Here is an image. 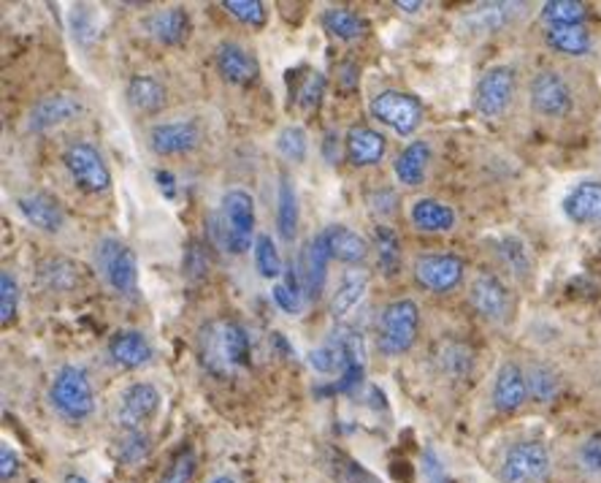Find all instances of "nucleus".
<instances>
[{"mask_svg": "<svg viewBox=\"0 0 601 483\" xmlns=\"http://www.w3.org/2000/svg\"><path fill=\"white\" fill-rule=\"evenodd\" d=\"M298 193L287 177L280 180V193H277V231H280L282 242H293L298 234Z\"/></svg>", "mask_w": 601, "mask_h": 483, "instance_id": "30", "label": "nucleus"}, {"mask_svg": "<svg viewBox=\"0 0 601 483\" xmlns=\"http://www.w3.org/2000/svg\"><path fill=\"white\" fill-rule=\"evenodd\" d=\"M347 158L353 166H375L385 158V136L369 125H355L347 131Z\"/></svg>", "mask_w": 601, "mask_h": 483, "instance_id": "23", "label": "nucleus"}, {"mask_svg": "<svg viewBox=\"0 0 601 483\" xmlns=\"http://www.w3.org/2000/svg\"><path fill=\"white\" fill-rule=\"evenodd\" d=\"M322 93H326V76H322L320 71H311V74L304 80V85L298 87V98H296L298 107L306 109V112H311V109L320 107Z\"/></svg>", "mask_w": 601, "mask_h": 483, "instance_id": "46", "label": "nucleus"}, {"mask_svg": "<svg viewBox=\"0 0 601 483\" xmlns=\"http://www.w3.org/2000/svg\"><path fill=\"white\" fill-rule=\"evenodd\" d=\"M16 304H20V286H16V277L3 269L0 271V324L9 326L14 321Z\"/></svg>", "mask_w": 601, "mask_h": 483, "instance_id": "42", "label": "nucleus"}, {"mask_svg": "<svg viewBox=\"0 0 601 483\" xmlns=\"http://www.w3.org/2000/svg\"><path fill=\"white\" fill-rule=\"evenodd\" d=\"M49 402L65 421L79 424V421L90 419L93 410H96V394H93V383L87 372L74 364L60 366L52 386H49Z\"/></svg>", "mask_w": 601, "mask_h": 483, "instance_id": "3", "label": "nucleus"}, {"mask_svg": "<svg viewBox=\"0 0 601 483\" xmlns=\"http://www.w3.org/2000/svg\"><path fill=\"white\" fill-rule=\"evenodd\" d=\"M155 182H158L160 193H163L165 198H171V202H174V198H176V180H174V174H171V171H155Z\"/></svg>", "mask_w": 601, "mask_h": 483, "instance_id": "53", "label": "nucleus"}, {"mask_svg": "<svg viewBox=\"0 0 601 483\" xmlns=\"http://www.w3.org/2000/svg\"><path fill=\"white\" fill-rule=\"evenodd\" d=\"M469 302L477 310V315L491 324H504L510 318L512 297L504 282L491 271H480L469 286Z\"/></svg>", "mask_w": 601, "mask_h": 483, "instance_id": "13", "label": "nucleus"}, {"mask_svg": "<svg viewBox=\"0 0 601 483\" xmlns=\"http://www.w3.org/2000/svg\"><path fill=\"white\" fill-rule=\"evenodd\" d=\"M396 204H398V198H396V193L391 191V188H382V191L369 193L371 213H377V215H380V218H385V215L396 213Z\"/></svg>", "mask_w": 601, "mask_h": 483, "instance_id": "50", "label": "nucleus"}, {"mask_svg": "<svg viewBox=\"0 0 601 483\" xmlns=\"http://www.w3.org/2000/svg\"><path fill=\"white\" fill-rule=\"evenodd\" d=\"M222 9L228 11L231 16H236L238 22L253 27H263L266 25V5L260 0H225Z\"/></svg>", "mask_w": 601, "mask_h": 483, "instance_id": "43", "label": "nucleus"}, {"mask_svg": "<svg viewBox=\"0 0 601 483\" xmlns=\"http://www.w3.org/2000/svg\"><path fill=\"white\" fill-rule=\"evenodd\" d=\"M420 331V307L412 299H396L380 315L377 346L385 357H401L409 351Z\"/></svg>", "mask_w": 601, "mask_h": 483, "instance_id": "4", "label": "nucleus"}, {"mask_svg": "<svg viewBox=\"0 0 601 483\" xmlns=\"http://www.w3.org/2000/svg\"><path fill=\"white\" fill-rule=\"evenodd\" d=\"M217 69H220L222 80L231 82V85H253L260 74V65L255 60L253 52L242 47L236 41H222L217 47Z\"/></svg>", "mask_w": 601, "mask_h": 483, "instance_id": "17", "label": "nucleus"}, {"mask_svg": "<svg viewBox=\"0 0 601 483\" xmlns=\"http://www.w3.org/2000/svg\"><path fill=\"white\" fill-rule=\"evenodd\" d=\"M63 166L69 169L71 180L85 193H103L111 188L109 166L103 164V158H100V153L93 144L76 142L65 147Z\"/></svg>", "mask_w": 601, "mask_h": 483, "instance_id": "8", "label": "nucleus"}, {"mask_svg": "<svg viewBox=\"0 0 601 483\" xmlns=\"http://www.w3.org/2000/svg\"><path fill=\"white\" fill-rule=\"evenodd\" d=\"M369 271L366 269H347L342 275V282H339L336 293H333L331 299V315L336 321L347 318L349 313H353L355 307H358L360 302H364L366 291H369Z\"/></svg>", "mask_w": 601, "mask_h": 483, "instance_id": "24", "label": "nucleus"}, {"mask_svg": "<svg viewBox=\"0 0 601 483\" xmlns=\"http://www.w3.org/2000/svg\"><path fill=\"white\" fill-rule=\"evenodd\" d=\"M528 402V377L515 362L501 364L493 381V408L499 413H515Z\"/></svg>", "mask_w": 601, "mask_h": 483, "instance_id": "19", "label": "nucleus"}, {"mask_svg": "<svg viewBox=\"0 0 601 483\" xmlns=\"http://www.w3.org/2000/svg\"><path fill=\"white\" fill-rule=\"evenodd\" d=\"M93 261H96V269L103 275L106 286L111 288L120 297H133L138 286V261L136 253L127 247L122 240H114V237H106L96 244V253H93Z\"/></svg>", "mask_w": 601, "mask_h": 483, "instance_id": "5", "label": "nucleus"}, {"mask_svg": "<svg viewBox=\"0 0 601 483\" xmlns=\"http://www.w3.org/2000/svg\"><path fill=\"white\" fill-rule=\"evenodd\" d=\"M528 377V397L533 402H553L561 391V377L553 366L548 364H533L531 370L526 372Z\"/></svg>", "mask_w": 601, "mask_h": 483, "instance_id": "34", "label": "nucleus"}, {"mask_svg": "<svg viewBox=\"0 0 601 483\" xmlns=\"http://www.w3.org/2000/svg\"><path fill=\"white\" fill-rule=\"evenodd\" d=\"M65 483H90V481L82 479V475H69V479H65Z\"/></svg>", "mask_w": 601, "mask_h": 483, "instance_id": "56", "label": "nucleus"}, {"mask_svg": "<svg viewBox=\"0 0 601 483\" xmlns=\"http://www.w3.org/2000/svg\"><path fill=\"white\" fill-rule=\"evenodd\" d=\"M16 473H20V459L9 446H3L0 448V479L9 483Z\"/></svg>", "mask_w": 601, "mask_h": 483, "instance_id": "52", "label": "nucleus"}, {"mask_svg": "<svg viewBox=\"0 0 601 483\" xmlns=\"http://www.w3.org/2000/svg\"><path fill=\"white\" fill-rule=\"evenodd\" d=\"M409 220L415 224V229L442 234L455 226V209L439 198H417L409 209Z\"/></svg>", "mask_w": 601, "mask_h": 483, "instance_id": "25", "label": "nucleus"}, {"mask_svg": "<svg viewBox=\"0 0 601 483\" xmlns=\"http://www.w3.org/2000/svg\"><path fill=\"white\" fill-rule=\"evenodd\" d=\"M515 71L510 65H493L480 76L475 87V109L488 120H496L510 109L515 98Z\"/></svg>", "mask_w": 601, "mask_h": 483, "instance_id": "10", "label": "nucleus"}, {"mask_svg": "<svg viewBox=\"0 0 601 483\" xmlns=\"http://www.w3.org/2000/svg\"><path fill=\"white\" fill-rule=\"evenodd\" d=\"M214 237L228 253L242 255L249 247H255V202L247 191L233 188L222 196L220 215L214 218Z\"/></svg>", "mask_w": 601, "mask_h": 483, "instance_id": "2", "label": "nucleus"}, {"mask_svg": "<svg viewBox=\"0 0 601 483\" xmlns=\"http://www.w3.org/2000/svg\"><path fill=\"white\" fill-rule=\"evenodd\" d=\"M588 16L586 3L580 0H548L542 5V20L553 25H582Z\"/></svg>", "mask_w": 601, "mask_h": 483, "instance_id": "36", "label": "nucleus"}, {"mask_svg": "<svg viewBox=\"0 0 601 483\" xmlns=\"http://www.w3.org/2000/svg\"><path fill=\"white\" fill-rule=\"evenodd\" d=\"M322 27H326L331 36H336L339 41H355L366 33L364 16L355 14V11L342 9V5H333V9L322 11Z\"/></svg>", "mask_w": 601, "mask_h": 483, "instance_id": "33", "label": "nucleus"}, {"mask_svg": "<svg viewBox=\"0 0 601 483\" xmlns=\"http://www.w3.org/2000/svg\"><path fill=\"white\" fill-rule=\"evenodd\" d=\"M577 464L591 479H601V432H593L577 451Z\"/></svg>", "mask_w": 601, "mask_h": 483, "instance_id": "45", "label": "nucleus"}, {"mask_svg": "<svg viewBox=\"0 0 601 483\" xmlns=\"http://www.w3.org/2000/svg\"><path fill=\"white\" fill-rule=\"evenodd\" d=\"M528 101L531 109L542 118H566L575 107V96H572V87L559 71H539L533 74L531 87H528Z\"/></svg>", "mask_w": 601, "mask_h": 483, "instance_id": "9", "label": "nucleus"}, {"mask_svg": "<svg viewBox=\"0 0 601 483\" xmlns=\"http://www.w3.org/2000/svg\"><path fill=\"white\" fill-rule=\"evenodd\" d=\"M182 271H185L187 280H200L209 271V253L198 240H191L182 255Z\"/></svg>", "mask_w": 601, "mask_h": 483, "instance_id": "44", "label": "nucleus"}, {"mask_svg": "<svg viewBox=\"0 0 601 483\" xmlns=\"http://www.w3.org/2000/svg\"><path fill=\"white\" fill-rule=\"evenodd\" d=\"M160 408V391L152 386V383L142 381L127 386L125 391L120 394V408H116V424L122 430L133 432L142 430Z\"/></svg>", "mask_w": 601, "mask_h": 483, "instance_id": "14", "label": "nucleus"}, {"mask_svg": "<svg viewBox=\"0 0 601 483\" xmlns=\"http://www.w3.org/2000/svg\"><path fill=\"white\" fill-rule=\"evenodd\" d=\"M253 250H255V266H258L260 277H266V280H277V277L285 275V264H282L280 250H277V244L269 234H258Z\"/></svg>", "mask_w": 601, "mask_h": 483, "instance_id": "37", "label": "nucleus"}, {"mask_svg": "<svg viewBox=\"0 0 601 483\" xmlns=\"http://www.w3.org/2000/svg\"><path fill=\"white\" fill-rule=\"evenodd\" d=\"M544 38H548V44L555 52L569 55V58H582L593 47V38L586 25H553L548 27Z\"/></svg>", "mask_w": 601, "mask_h": 483, "instance_id": "29", "label": "nucleus"}, {"mask_svg": "<svg viewBox=\"0 0 601 483\" xmlns=\"http://www.w3.org/2000/svg\"><path fill=\"white\" fill-rule=\"evenodd\" d=\"M271 297H274V304L282 310V313H287V315H298L300 313V299H304V297H298L296 291H291L285 282L274 286Z\"/></svg>", "mask_w": 601, "mask_h": 483, "instance_id": "49", "label": "nucleus"}, {"mask_svg": "<svg viewBox=\"0 0 601 483\" xmlns=\"http://www.w3.org/2000/svg\"><path fill=\"white\" fill-rule=\"evenodd\" d=\"M550 468H553L550 448L539 440H523L504 454L499 479L501 483H539L548 479Z\"/></svg>", "mask_w": 601, "mask_h": 483, "instance_id": "6", "label": "nucleus"}, {"mask_svg": "<svg viewBox=\"0 0 601 483\" xmlns=\"http://www.w3.org/2000/svg\"><path fill=\"white\" fill-rule=\"evenodd\" d=\"M564 215L572 224H601V182L586 180L572 188L564 198Z\"/></svg>", "mask_w": 601, "mask_h": 483, "instance_id": "21", "label": "nucleus"}, {"mask_svg": "<svg viewBox=\"0 0 601 483\" xmlns=\"http://www.w3.org/2000/svg\"><path fill=\"white\" fill-rule=\"evenodd\" d=\"M428 160H431V147H428V142L417 138V142L406 144V147L401 149L396 164H393V171H396L401 185H420V182L426 180Z\"/></svg>", "mask_w": 601, "mask_h": 483, "instance_id": "27", "label": "nucleus"}, {"mask_svg": "<svg viewBox=\"0 0 601 483\" xmlns=\"http://www.w3.org/2000/svg\"><path fill=\"white\" fill-rule=\"evenodd\" d=\"M198 357L204 370L214 377H233L242 366H249L253 346L249 335L238 321L217 318L200 326Z\"/></svg>", "mask_w": 601, "mask_h": 483, "instance_id": "1", "label": "nucleus"}, {"mask_svg": "<svg viewBox=\"0 0 601 483\" xmlns=\"http://www.w3.org/2000/svg\"><path fill=\"white\" fill-rule=\"evenodd\" d=\"M144 27H147L149 36L155 38L163 47H176L187 38L191 33V16H187L185 9L180 5H171V9H160L155 14H149L144 20Z\"/></svg>", "mask_w": 601, "mask_h": 483, "instance_id": "22", "label": "nucleus"}, {"mask_svg": "<svg viewBox=\"0 0 601 483\" xmlns=\"http://www.w3.org/2000/svg\"><path fill=\"white\" fill-rule=\"evenodd\" d=\"M109 357L111 362L122 366V370H138V366L152 362L155 351L152 346H149L147 335H142V331L136 329H127V331H116V335L111 337Z\"/></svg>", "mask_w": 601, "mask_h": 483, "instance_id": "20", "label": "nucleus"}, {"mask_svg": "<svg viewBox=\"0 0 601 483\" xmlns=\"http://www.w3.org/2000/svg\"><path fill=\"white\" fill-rule=\"evenodd\" d=\"M442 366L455 377L466 375L471 366V353L461 346H447L442 353Z\"/></svg>", "mask_w": 601, "mask_h": 483, "instance_id": "47", "label": "nucleus"}, {"mask_svg": "<svg viewBox=\"0 0 601 483\" xmlns=\"http://www.w3.org/2000/svg\"><path fill=\"white\" fill-rule=\"evenodd\" d=\"M371 118L380 120L398 136H412L422 122V104L415 96L401 90H382L371 98Z\"/></svg>", "mask_w": 601, "mask_h": 483, "instance_id": "7", "label": "nucleus"}, {"mask_svg": "<svg viewBox=\"0 0 601 483\" xmlns=\"http://www.w3.org/2000/svg\"><path fill=\"white\" fill-rule=\"evenodd\" d=\"M328 264H331V247H328L326 229H322L320 234L311 237V240L304 242V247L298 250L296 269L306 299H320L328 280Z\"/></svg>", "mask_w": 601, "mask_h": 483, "instance_id": "12", "label": "nucleus"}, {"mask_svg": "<svg viewBox=\"0 0 601 483\" xmlns=\"http://www.w3.org/2000/svg\"><path fill=\"white\" fill-rule=\"evenodd\" d=\"M333 464H336V468H333V475H336L342 483H377L364 468H358L353 459L342 457V454H336V462Z\"/></svg>", "mask_w": 601, "mask_h": 483, "instance_id": "48", "label": "nucleus"}, {"mask_svg": "<svg viewBox=\"0 0 601 483\" xmlns=\"http://www.w3.org/2000/svg\"><path fill=\"white\" fill-rule=\"evenodd\" d=\"M499 258L504 261L506 269H512L515 275H526L531 269V258H528L526 244L515 237H506V240L499 242Z\"/></svg>", "mask_w": 601, "mask_h": 483, "instance_id": "41", "label": "nucleus"}, {"mask_svg": "<svg viewBox=\"0 0 601 483\" xmlns=\"http://www.w3.org/2000/svg\"><path fill=\"white\" fill-rule=\"evenodd\" d=\"M328 247H331V258L342 261V264H360L369 255L371 244L366 242V237H360L358 231L347 229V226L336 224L326 229Z\"/></svg>", "mask_w": 601, "mask_h": 483, "instance_id": "26", "label": "nucleus"}, {"mask_svg": "<svg viewBox=\"0 0 601 483\" xmlns=\"http://www.w3.org/2000/svg\"><path fill=\"white\" fill-rule=\"evenodd\" d=\"M396 9H404V11H409V14H415V11L422 9V3L420 0H398Z\"/></svg>", "mask_w": 601, "mask_h": 483, "instance_id": "55", "label": "nucleus"}, {"mask_svg": "<svg viewBox=\"0 0 601 483\" xmlns=\"http://www.w3.org/2000/svg\"><path fill=\"white\" fill-rule=\"evenodd\" d=\"M415 277L422 288L433 293H450L464 282L466 264L455 253H422L415 258Z\"/></svg>", "mask_w": 601, "mask_h": 483, "instance_id": "11", "label": "nucleus"}, {"mask_svg": "<svg viewBox=\"0 0 601 483\" xmlns=\"http://www.w3.org/2000/svg\"><path fill=\"white\" fill-rule=\"evenodd\" d=\"M149 451H152V443H149L147 432L142 430L127 432V435L120 440V446H116V457H120V462L125 464H138L142 459L149 457Z\"/></svg>", "mask_w": 601, "mask_h": 483, "instance_id": "39", "label": "nucleus"}, {"mask_svg": "<svg viewBox=\"0 0 601 483\" xmlns=\"http://www.w3.org/2000/svg\"><path fill=\"white\" fill-rule=\"evenodd\" d=\"M16 209L33 229L47 231V234H58L65 226L63 207H60L58 198L47 196V193H25V196L16 198Z\"/></svg>", "mask_w": 601, "mask_h": 483, "instance_id": "18", "label": "nucleus"}, {"mask_svg": "<svg viewBox=\"0 0 601 483\" xmlns=\"http://www.w3.org/2000/svg\"><path fill=\"white\" fill-rule=\"evenodd\" d=\"M82 112V101L74 93H49L27 114V131L47 133L52 128L65 125Z\"/></svg>", "mask_w": 601, "mask_h": 483, "instance_id": "16", "label": "nucleus"}, {"mask_svg": "<svg viewBox=\"0 0 601 483\" xmlns=\"http://www.w3.org/2000/svg\"><path fill=\"white\" fill-rule=\"evenodd\" d=\"M277 149L280 155H285L293 164H304L306 153H309V138H306V131L300 125H287L282 128L280 136H277Z\"/></svg>", "mask_w": 601, "mask_h": 483, "instance_id": "38", "label": "nucleus"}, {"mask_svg": "<svg viewBox=\"0 0 601 483\" xmlns=\"http://www.w3.org/2000/svg\"><path fill=\"white\" fill-rule=\"evenodd\" d=\"M322 155H326L328 164H336L339 160V136L333 131L326 133V142H322Z\"/></svg>", "mask_w": 601, "mask_h": 483, "instance_id": "54", "label": "nucleus"}, {"mask_svg": "<svg viewBox=\"0 0 601 483\" xmlns=\"http://www.w3.org/2000/svg\"><path fill=\"white\" fill-rule=\"evenodd\" d=\"M38 282H41L47 291H74L76 282H79V266L69 258H47L38 264Z\"/></svg>", "mask_w": 601, "mask_h": 483, "instance_id": "31", "label": "nucleus"}, {"mask_svg": "<svg viewBox=\"0 0 601 483\" xmlns=\"http://www.w3.org/2000/svg\"><path fill=\"white\" fill-rule=\"evenodd\" d=\"M422 473L428 475V481L444 483V464L439 462V457L433 448H426V451H422Z\"/></svg>", "mask_w": 601, "mask_h": 483, "instance_id": "51", "label": "nucleus"}, {"mask_svg": "<svg viewBox=\"0 0 601 483\" xmlns=\"http://www.w3.org/2000/svg\"><path fill=\"white\" fill-rule=\"evenodd\" d=\"M375 247H377V266L382 275L393 277L401 269V240L396 231L388 226H375Z\"/></svg>", "mask_w": 601, "mask_h": 483, "instance_id": "35", "label": "nucleus"}, {"mask_svg": "<svg viewBox=\"0 0 601 483\" xmlns=\"http://www.w3.org/2000/svg\"><path fill=\"white\" fill-rule=\"evenodd\" d=\"M523 11V5L517 3H486L477 5L469 16H466V25L477 33H496L506 22L515 20Z\"/></svg>", "mask_w": 601, "mask_h": 483, "instance_id": "32", "label": "nucleus"}, {"mask_svg": "<svg viewBox=\"0 0 601 483\" xmlns=\"http://www.w3.org/2000/svg\"><path fill=\"white\" fill-rule=\"evenodd\" d=\"M125 98L138 114H155L165 104V87L155 76L136 74L125 87Z\"/></svg>", "mask_w": 601, "mask_h": 483, "instance_id": "28", "label": "nucleus"}, {"mask_svg": "<svg viewBox=\"0 0 601 483\" xmlns=\"http://www.w3.org/2000/svg\"><path fill=\"white\" fill-rule=\"evenodd\" d=\"M204 133H200L198 120H176L158 122L149 131V149L155 155H187L198 147Z\"/></svg>", "mask_w": 601, "mask_h": 483, "instance_id": "15", "label": "nucleus"}, {"mask_svg": "<svg viewBox=\"0 0 601 483\" xmlns=\"http://www.w3.org/2000/svg\"><path fill=\"white\" fill-rule=\"evenodd\" d=\"M196 451H193V448H182V451L171 459L165 473L160 475V483H193V479H196Z\"/></svg>", "mask_w": 601, "mask_h": 483, "instance_id": "40", "label": "nucleus"}, {"mask_svg": "<svg viewBox=\"0 0 601 483\" xmlns=\"http://www.w3.org/2000/svg\"><path fill=\"white\" fill-rule=\"evenodd\" d=\"M209 483H236V481L228 479V475H217V479H211Z\"/></svg>", "mask_w": 601, "mask_h": 483, "instance_id": "57", "label": "nucleus"}]
</instances>
